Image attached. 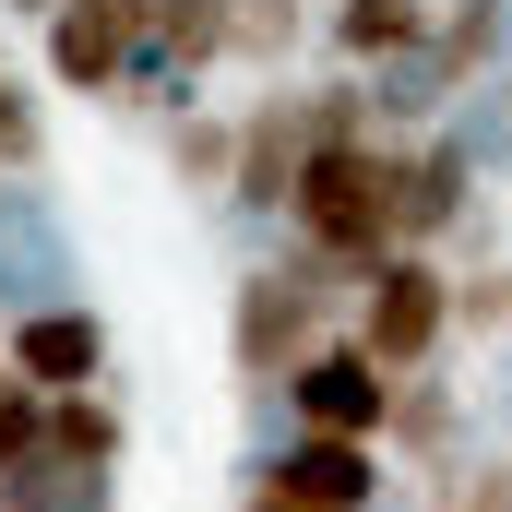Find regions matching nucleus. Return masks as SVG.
I'll return each instance as SVG.
<instances>
[{
    "instance_id": "2eb2a0df",
    "label": "nucleus",
    "mask_w": 512,
    "mask_h": 512,
    "mask_svg": "<svg viewBox=\"0 0 512 512\" xmlns=\"http://www.w3.org/2000/svg\"><path fill=\"white\" fill-rule=\"evenodd\" d=\"M298 48H310V12H298V0H227V60H239V72L286 84Z\"/></svg>"
},
{
    "instance_id": "5701e85b",
    "label": "nucleus",
    "mask_w": 512,
    "mask_h": 512,
    "mask_svg": "<svg viewBox=\"0 0 512 512\" xmlns=\"http://www.w3.org/2000/svg\"><path fill=\"white\" fill-rule=\"evenodd\" d=\"M0 322H12V298H0Z\"/></svg>"
},
{
    "instance_id": "4468645a",
    "label": "nucleus",
    "mask_w": 512,
    "mask_h": 512,
    "mask_svg": "<svg viewBox=\"0 0 512 512\" xmlns=\"http://www.w3.org/2000/svg\"><path fill=\"white\" fill-rule=\"evenodd\" d=\"M0 512H120V477L60 465V453H24V465H0Z\"/></svg>"
},
{
    "instance_id": "ddd939ff",
    "label": "nucleus",
    "mask_w": 512,
    "mask_h": 512,
    "mask_svg": "<svg viewBox=\"0 0 512 512\" xmlns=\"http://www.w3.org/2000/svg\"><path fill=\"white\" fill-rule=\"evenodd\" d=\"M167 179L203 191V203H227V179H239V108H179L167 120Z\"/></svg>"
},
{
    "instance_id": "6e6552de",
    "label": "nucleus",
    "mask_w": 512,
    "mask_h": 512,
    "mask_svg": "<svg viewBox=\"0 0 512 512\" xmlns=\"http://www.w3.org/2000/svg\"><path fill=\"white\" fill-rule=\"evenodd\" d=\"M0 358H12L36 393H84V382H108V322H96L84 298H60V310H12V322H0Z\"/></svg>"
},
{
    "instance_id": "20e7f679",
    "label": "nucleus",
    "mask_w": 512,
    "mask_h": 512,
    "mask_svg": "<svg viewBox=\"0 0 512 512\" xmlns=\"http://www.w3.org/2000/svg\"><path fill=\"white\" fill-rule=\"evenodd\" d=\"M143 36H155V0H60L48 12V36H36V60H48V84L60 96H120L131 60H143Z\"/></svg>"
},
{
    "instance_id": "f3484780",
    "label": "nucleus",
    "mask_w": 512,
    "mask_h": 512,
    "mask_svg": "<svg viewBox=\"0 0 512 512\" xmlns=\"http://www.w3.org/2000/svg\"><path fill=\"white\" fill-rule=\"evenodd\" d=\"M36 167H48V120H36L24 72L0 60V179H36Z\"/></svg>"
},
{
    "instance_id": "0eeeda50",
    "label": "nucleus",
    "mask_w": 512,
    "mask_h": 512,
    "mask_svg": "<svg viewBox=\"0 0 512 512\" xmlns=\"http://www.w3.org/2000/svg\"><path fill=\"white\" fill-rule=\"evenodd\" d=\"M489 429H477V393L465 382H441V370H405L393 382V417H382V453H393V477H441L453 453H477Z\"/></svg>"
},
{
    "instance_id": "7ed1b4c3",
    "label": "nucleus",
    "mask_w": 512,
    "mask_h": 512,
    "mask_svg": "<svg viewBox=\"0 0 512 512\" xmlns=\"http://www.w3.org/2000/svg\"><path fill=\"white\" fill-rule=\"evenodd\" d=\"M346 334L382 358L393 382H405V370H441V346H453V262H441V251H393L382 274L358 286Z\"/></svg>"
},
{
    "instance_id": "f257e3e1",
    "label": "nucleus",
    "mask_w": 512,
    "mask_h": 512,
    "mask_svg": "<svg viewBox=\"0 0 512 512\" xmlns=\"http://www.w3.org/2000/svg\"><path fill=\"white\" fill-rule=\"evenodd\" d=\"M346 310H358V274H334L322 251H286L251 262L239 286H227V370H239V393H286L334 334H346Z\"/></svg>"
},
{
    "instance_id": "412c9836",
    "label": "nucleus",
    "mask_w": 512,
    "mask_h": 512,
    "mask_svg": "<svg viewBox=\"0 0 512 512\" xmlns=\"http://www.w3.org/2000/svg\"><path fill=\"white\" fill-rule=\"evenodd\" d=\"M239 512H286V501H274V489H251V501H239Z\"/></svg>"
},
{
    "instance_id": "f8f14e48",
    "label": "nucleus",
    "mask_w": 512,
    "mask_h": 512,
    "mask_svg": "<svg viewBox=\"0 0 512 512\" xmlns=\"http://www.w3.org/2000/svg\"><path fill=\"white\" fill-rule=\"evenodd\" d=\"M36 453H60V465H96V477H120V453H131V417L108 405V393L84 382V393H48V441Z\"/></svg>"
},
{
    "instance_id": "f03ea898",
    "label": "nucleus",
    "mask_w": 512,
    "mask_h": 512,
    "mask_svg": "<svg viewBox=\"0 0 512 512\" xmlns=\"http://www.w3.org/2000/svg\"><path fill=\"white\" fill-rule=\"evenodd\" d=\"M286 239L370 286V274L405 251V143H393V131L322 143V155H310V179H298V203H286Z\"/></svg>"
},
{
    "instance_id": "a211bd4d",
    "label": "nucleus",
    "mask_w": 512,
    "mask_h": 512,
    "mask_svg": "<svg viewBox=\"0 0 512 512\" xmlns=\"http://www.w3.org/2000/svg\"><path fill=\"white\" fill-rule=\"evenodd\" d=\"M453 334H477V346H501V334H512V262L453 274Z\"/></svg>"
},
{
    "instance_id": "4be33fe9",
    "label": "nucleus",
    "mask_w": 512,
    "mask_h": 512,
    "mask_svg": "<svg viewBox=\"0 0 512 512\" xmlns=\"http://www.w3.org/2000/svg\"><path fill=\"white\" fill-rule=\"evenodd\" d=\"M501 108H512V72H501Z\"/></svg>"
},
{
    "instance_id": "9b49d317",
    "label": "nucleus",
    "mask_w": 512,
    "mask_h": 512,
    "mask_svg": "<svg viewBox=\"0 0 512 512\" xmlns=\"http://www.w3.org/2000/svg\"><path fill=\"white\" fill-rule=\"evenodd\" d=\"M429 60H441L465 96H477V84H501V72H512V0H441Z\"/></svg>"
},
{
    "instance_id": "6ab92c4d",
    "label": "nucleus",
    "mask_w": 512,
    "mask_h": 512,
    "mask_svg": "<svg viewBox=\"0 0 512 512\" xmlns=\"http://www.w3.org/2000/svg\"><path fill=\"white\" fill-rule=\"evenodd\" d=\"M489 429H512V370H489Z\"/></svg>"
},
{
    "instance_id": "1a4fd4ad",
    "label": "nucleus",
    "mask_w": 512,
    "mask_h": 512,
    "mask_svg": "<svg viewBox=\"0 0 512 512\" xmlns=\"http://www.w3.org/2000/svg\"><path fill=\"white\" fill-rule=\"evenodd\" d=\"M465 215H477V155H465V131H417L405 143V251H441V239H465Z\"/></svg>"
},
{
    "instance_id": "dca6fc26",
    "label": "nucleus",
    "mask_w": 512,
    "mask_h": 512,
    "mask_svg": "<svg viewBox=\"0 0 512 512\" xmlns=\"http://www.w3.org/2000/svg\"><path fill=\"white\" fill-rule=\"evenodd\" d=\"M417 501H429V512H512V441L453 453L441 477H417Z\"/></svg>"
},
{
    "instance_id": "aec40b11",
    "label": "nucleus",
    "mask_w": 512,
    "mask_h": 512,
    "mask_svg": "<svg viewBox=\"0 0 512 512\" xmlns=\"http://www.w3.org/2000/svg\"><path fill=\"white\" fill-rule=\"evenodd\" d=\"M0 12H36V24H48V12H60V0H0Z\"/></svg>"
},
{
    "instance_id": "423d86ee",
    "label": "nucleus",
    "mask_w": 512,
    "mask_h": 512,
    "mask_svg": "<svg viewBox=\"0 0 512 512\" xmlns=\"http://www.w3.org/2000/svg\"><path fill=\"white\" fill-rule=\"evenodd\" d=\"M393 417V370L358 346V334H334L298 382H286V429H322V441H382Z\"/></svg>"
},
{
    "instance_id": "39448f33",
    "label": "nucleus",
    "mask_w": 512,
    "mask_h": 512,
    "mask_svg": "<svg viewBox=\"0 0 512 512\" xmlns=\"http://www.w3.org/2000/svg\"><path fill=\"white\" fill-rule=\"evenodd\" d=\"M251 489H274L286 512H370L393 489L382 441H322V429H286L274 453H251Z\"/></svg>"
},
{
    "instance_id": "9d476101",
    "label": "nucleus",
    "mask_w": 512,
    "mask_h": 512,
    "mask_svg": "<svg viewBox=\"0 0 512 512\" xmlns=\"http://www.w3.org/2000/svg\"><path fill=\"white\" fill-rule=\"evenodd\" d=\"M334 60L346 72H393V60H417L429 36H441V0H334Z\"/></svg>"
}]
</instances>
